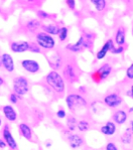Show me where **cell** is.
<instances>
[{
    "instance_id": "cell-39",
    "label": "cell",
    "mask_w": 133,
    "mask_h": 150,
    "mask_svg": "<svg viewBox=\"0 0 133 150\" xmlns=\"http://www.w3.org/2000/svg\"><path fill=\"white\" fill-rule=\"evenodd\" d=\"M130 125H131V128H130V130H131L132 132H133V121L130 122Z\"/></svg>"
},
{
    "instance_id": "cell-33",
    "label": "cell",
    "mask_w": 133,
    "mask_h": 150,
    "mask_svg": "<svg viewBox=\"0 0 133 150\" xmlns=\"http://www.w3.org/2000/svg\"><path fill=\"white\" fill-rule=\"evenodd\" d=\"M66 3L71 10H75L76 9V0H66Z\"/></svg>"
},
{
    "instance_id": "cell-15",
    "label": "cell",
    "mask_w": 133,
    "mask_h": 150,
    "mask_svg": "<svg viewBox=\"0 0 133 150\" xmlns=\"http://www.w3.org/2000/svg\"><path fill=\"white\" fill-rule=\"evenodd\" d=\"M84 40L85 38L83 35L79 38V40L76 43H70V45H66V50H69L71 52H80L81 50H84Z\"/></svg>"
},
{
    "instance_id": "cell-42",
    "label": "cell",
    "mask_w": 133,
    "mask_h": 150,
    "mask_svg": "<svg viewBox=\"0 0 133 150\" xmlns=\"http://www.w3.org/2000/svg\"><path fill=\"white\" fill-rule=\"evenodd\" d=\"M1 125H2V119L0 118V127H1Z\"/></svg>"
},
{
    "instance_id": "cell-28",
    "label": "cell",
    "mask_w": 133,
    "mask_h": 150,
    "mask_svg": "<svg viewBox=\"0 0 133 150\" xmlns=\"http://www.w3.org/2000/svg\"><path fill=\"white\" fill-rule=\"evenodd\" d=\"M77 127H78V129H79V131L85 132V131H87L89 129V123L86 120H80L77 124Z\"/></svg>"
},
{
    "instance_id": "cell-27",
    "label": "cell",
    "mask_w": 133,
    "mask_h": 150,
    "mask_svg": "<svg viewBox=\"0 0 133 150\" xmlns=\"http://www.w3.org/2000/svg\"><path fill=\"white\" fill-rule=\"evenodd\" d=\"M28 52H33V54H40L42 52V48L38 47V45L35 42V41H33V42H29V48Z\"/></svg>"
},
{
    "instance_id": "cell-30",
    "label": "cell",
    "mask_w": 133,
    "mask_h": 150,
    "mask_svg": "<svg viewBox=\"0 0 133 150\" xmlns=\"http://www.w3.org/2000/svg\"><path fill=\"white\" fill-rule=\"evenodd\" d=\"M124 50H125V48H124L123 45H118V47H115V45H114V47L110 50V52H111V54H122V52H124Z\"/></svg>"
},
{
    "instance_id": "cell-31",
    "label": "cell",
    "mask_w": 133,
    "mask_h": 150,
    "mask_svg": "<svg viewBox=\"0 0 133 150\" xmlns=\"http://www.w3.org/2000/svg\"><path fill=\"white\" fill-rule=\"evenodd\" d=\"M20 99H21V96H18L15 93H11L9 95V101H10L11 104H17Z\"/></svg>"
},
{
    "instance_id": "cell-37",
    "label": "cell",
    "mask_w": 133,
    "mask_h": 150,
    "mask_svg": "<svg viewBox=\"0 0 133 150\" xmlns=\"http://www.w3.org/2000/svg\"><path fill=\"white\" fill-rule=\"evenodd\" d=\"M127 95L129 96L131 99H133V85H132L131 87H130V90H129V91L127 92Z\"/></svg>"
},
{
    "instance_id": "cell-38",
    "label": "cell",
    "mask_w": 133,
    "mask_h": 150,
    "mask_svg": "<svg viewBox=\"0 0 133 150\" xmlns=\"http://www.w3.org/2000/svg\"><path fill=\"white\" fill-rule=\"evenodd\" d=\"M5 84V81H4V79L2 77H0V86H2V85Z\"/></svg>"
},
{
    "instance_id": "cell-40",
    "label": "cell",
    "mask_w": 133,
    "mask_h": 150,
    "mask_svg": "<svg viewBox=\"0 0 133 150\" xmlns=\"http://www.w3.org/2000/svg\"><path fill=\"white\" fill-rule=\"evenodd\" d=\"M2 68V59H1V54H0V69Z\"/></svg>"
},
{
    "instance_id": "cell-14",
    "label": "cell",
    "mask_w": 133,
    "mask_h": 150,
    "mask_svg": "<svg viewBox=\"0 0 133 150\" xmlns=\"http://www.w3.org/2000/svg\"><path fill=\"white\" fill-rule=\"evenodd\" d=\"M42 22L40 19H36V18H31L28 21L25 22V28L27 31L31 32V33H35L38 29L42 27Z\"/></svg>"
},
{
    "instance_id": "cell-1",
    "label": "cell",
    "mask_w": 133,
    "mask_h": 150,
    "mask_svg": "<svg viewBox=\"0 0 133 150\" xmlns=\"http://www.w3.org/2000/svg\"><path fill=\"white\" fill-rule=\"evenodd\" d=\"M45 84L49 86L54 93L59 95H63L66 90V84L63 76L59 73L58 71H50L47 76H45Z\"/></svg>"
},
{
    "instance_id": "cell-21",
    "label": "cell",
    "mask_w": 133,
    "mask_h": 150,
    "mask_svg": "<svg viewBox=\"0 0 133 150\" xmlns=\"http://www.w3.org/2000/svg\"><path fill=\"white\" fill-rule=\"evenodd\" d=\"M40 28L42 29V31L47 32V33L50 34V35L54 36V35H58L59 30V26L58 24L56 23H49V24H45L42 25Z\"/></svg>"
},
{
    "instance_id": "cell-4",
    "label": "cell",
    "mask_w": 133,
    "mask_h": 150,
    "mask_svg": "<svg viewBox=\"0 0 133 150\" xmlns=\"http://www.w3.org/2000/svg\"><path fill=\"white\" fill-rule=\"evenodd\" d=\"M13 93L18 96H25L29 92V82L25 77L18 76L12 80Z\"/></svg>"
},
{
    "instance_id": "cell-5",
    "label": "cell",
    "mask_w": 133,
    "mask_h": 150,
    "mask_svg": "<svg viewBox=\"0 0 133 150\" xmlns=\"http://www.w3.org/2000/svg\"><path fill=\"white\" fill-rule=\"evenodd\" d=\"M20 66L23 70L28 74L34 75V74L40 73V64L37 61L31 59H24L21 61Z\"/></svg>"
},
{
    "instance_id": "cell-24",
    "label": "cell",
    "mask_w": 133,
    "mask_h": 150,
    "mask_svg": "<svg viewBox=\"0 0 133 150\" xmlns=\"http://www.w3.org/2000/svg\"><path fill=\"white\" fill-rule=\"evenodd\" d=\"M58 36H59V41L64 42V41L66 40L69 36V28L66 26H62L59 27V33H58Z\"/></svg>"
},
{
    "instance_id": "cell-44",
    "label": "cell",
    "mask_w": 133,
    "mask_h": 150,
    "mask_svg": "<svg viewBox=\"0 0 133 150\" xmlns=\"http://www.w3.org/2000/svg\"><path fill=\"white\" fill-rule=\"evenodd\" d=\"M132 35H133V27H132Z\"/></svg>"
},
{
    "instance_id": "cell-35",
    "label": "cell",
    "mask_w": 133,
    "mask_h": 150,
    "mask_svg": "<svg viewBox=\"0 0 133 150\" xmlns=\"http://www.w3.org/2000/svg\"><path fill=\"white\" fill-rule=\"evenodd\" d=\"M66 111L64 109H59L58 112H57V117L59 118V119L66 118Z\"/></svg>"
},
{
    "instance_id": "cell-29",
    "label": "cell",
    "mask_w": 133,
    "mask_h": 150,
    "mask_svg": "<svg viewBox=\"0 0 133 150\" xmlns=\"http://www.w3.org/2000/svg\"><path fill=\"white\" fill-rule=\"evenodd\" d=\"M36 16H37V18L40 20H47V19H50V14H49L47 11L42 10V9L36 11Z\"/></svg>"
},
{
    "instance_id": "cell-11",
    "label": "cell",
    "mask_w": 133,
    "mask_h": 150,
    "mask_svg": "<svg viewBox=\"0 0 133 150\" xmlns=\"http://www.w3.org/2000/svg\"><path fill=\"white\" fill-rule=\"evenodd\" d=\"M2 112H3L4 117H5L7 121L15 122L17 120V113L11 105H4L2 107Z\"/></svg>"
},
{
    "instance_id": "cell-20",
    "label": "cell",
    "mask_w": 133,
    "mask_h": 150,
    "mask_svg": "<svg viewBox=\"0 0 133 150\" xmlns=\"http://www.w3.org/2000/svg\"><path fill=\"white\" fill-rule=\"evenodd\" d=\"M100 129H101V132H102L103 134L112 136L116 132V125L114 122L108 121V122H106V124H105L104 126L101 127Z\"/></svg>"
},
{
    "instance_id": "cell-9",
    "label": "cell",
    "mask_w": 133,
    "mask_h": 150,
    "mask_svg": "<svg viewBox=\"0 0 133 150\" xmlns=\"http://www.w3.org/2000/svg\"><path fill=\"white\" fill-rule=\"evenodd\" d=\"M1 59H2V68L4 69L7 73L12 74L15 70V64H14V59H13L12 55L4 52L1 54Z\"/></svg>"
},
{
    "instance_id": "cell-17",
    "label": "cell",
    "mask_w": 133,
    "mask_h": 150,
    "mask_svg": "<svg viewBox=\"0 0 133 150\" xmlns=\"http://www.w3.org/2000/svg\"><path fill=\"white\" fill-rule=\"evenodd\" d=\"M127 112H125L124 110H117L116 112H114L112 119L118 125H122V124H124L127 121Z\"/></svg>"
},
{
    "instance_id": "cell-25",
    "label": "cell",
    "mask_w": 133,
    "mask_h": 150,
    "mask_svg": "<svg viewBox=\"0 0 133 150\" xmlns=\"http://www.w3.org/2000/svg\"><path fill=\"white\" fill-rule=\"evenodd\" d=\"M130 128H128L127 130H126V132L121 136V142L123 143V144H130L131 143V140H132V134L131 132H130Z\"/></svg>"
},
{
    "instance_id": "cell-3",
    "label": "cell",
    "mask_w": 133,
    "mask_h": 150,
    "mask_svg": "<svg viewBox=\"0 0 133 150\" xmlns=\"http://www.w3.org/2000/svg\"><path fill=\"white\" fill-rule=\"evenodd\" d=\"M35 42L42 50H50L56 47V40L52 35L45 31H38L35 34Z\"/></svg>"
},
{
    "instance_id": "cell-43",
    "label": "cell",
    "mask_w": 133,
    "mask_h": 150,
    "mask_svg": "<svg viewBox=\"0 0 133 150\" xmlns=\"http://www.w3.org/2000/svg\"><path fill=\"white\" fill-rule=\"evenodd\" d=\"M0 13H2V9H1V7H0Z\"/></svg>"
},
{
    "instance_id": "cell-32",
    "label": "cell",
    "mask_w": 133,
    "mask_h": 150,
    "mask_svg": "<svg viewBox=\"0 0 133 150\" xmlns=\"http://www.w3.org/2000/svg\"><path fill=\"white\" fill-rule=\"evenodd\" d=\"M126 77L129 80H133V63L130 64L127 70H126Z\"/></svg>"
},
{
    "instance_id": "cell-10",
    "label": "cell",
    "mask_w": 133,
    "mask_h": 150,
    "mask_svg": "<svg viewBox=\"0 0 133 150\" xmlns=\"http://www.w3.org/2000/svg\"><path fill=\"white\" fill-rule=\"evenodd\" d=\"M64 77L66 78L69 82L74 83L78 80V76H77V71H76L75 67L72 64H66L63 70Z\"/></svg>"
},
{
    "instance_id": "cell-19",
    "label": "cell",
    "mask_w": 133,
    "mask_h": 150,
    "mask_svg": "<svg viewBox=\"0 0 133 150\" xmlns=\"http://www.w3.org/2000/svg\"><path fill=\"white\" fill-rule=\"evenodd\" d=\"M114 41L117 45H124L126 42V30L123 27H119L116 30Z\"/></svg>"
},
{
    "instance_id": "cell-26",
    "label": "cell",
    "mask_w": 133,
    "mask_h": 150,
    "mask_svg": "<svg viewBox=\"0 0 133 150\" xmlns=\"http://www.w3.org/2000/svg\"><path fill=\"white\" fill-rule=\"evenodd\" d=\"M77 124H78V121H77V119H76L74 116H70L68 118V121H66V126H68V128H69V130H70V131L76 130V128H77Z\"/></svg>"
},
{
    "instance_id": "cell-7",
    "label": "cell",
    "mask_w": 133,
    "mask_h": 150,
    "mask_svg": "<svg viewBox=\"0 0 133 150\" xmlns=\"http://www.w3.org/2000/svg\"><path fill=\"white\" fill-rule=\"evenodd\" d=\"M122 102H123V99L116 93H111L104 98V104L107 107L112 108V109L119 107L122 104Z\"/></svg>"
},
{
    "instance_id": "cell-34",
    "label": "cell",
    "mask_w": 133,
    "mask_h": 150,
    "mask_svg": "<svg viewBox=\"0 0 133 150\" xmlns=\"http://www.w3.org/2000/svg\"><path fill=\"white\" fill-rule=\"evenodd\" d=\"M106 150H119L118 147H117V145L115 144L114 142H109L107 143L106 145V148H105Z\"/></svg>"
},
{
    "instance_id": "cell-2",
    "label": "cell",
    "mask_w": 133,
    "mask_h": 150,
    "mask_svg": "<svg viewBox=\"0 0 133 150\" xmlns=\"http://www.w3.org/2000/svg\"><path fill=\"white\" fill-rule=\"evenodd\" d=\"M66 103L69 110L72 113H79L80 111L86 109L88 107V102L82 95L80 94H70L66 96Z\"/></svg>"
},
{
    "instance_id": "cell-12",
    "label": "cell",
    "mask_w": 133,
    "mask_h": 150,
    "mask_svg": "<svg viewBox=\"0 0 133 150\" xmlns=\"http://www.w3.org/2000/svg\"><path fill=\"white\" fill-rule=\"evenodd\" d=\"M114 47V42H113V40H108L103 45V47H101V50L99 52H97L96 54V59L98 61H101V59H105V57L107 55V54Z\"/></svg>"
},
{
    "instance_id": "cell-8",
    "label": "cell",
    "mask_w": 133,
    "mask_h": 150,
    "mask_svg": "<svg viewBox=\"0 0 133 150\" xmlns=\"http://www.w3.org/2000/svg\"><path fill=\"white\" fill-rule=\"evenodd\" d=\"M2 137H3V140L6 142V144H7L9 148L13 150L17 149V143L15 141L14 137L12 136V133H11L8 125H5L4 128L2 129Z\"/></svg>"
},
{
    "instance_id": "cell-22",
    "label": "cell",
    "mask_w": 133,
    "mask_h": 150,
    "mask_svg": "<svg viewBox=\"0 0 133 150\" xmlns=\"http://www.w3.org/2000/svg\"><path fill=\"white\" fill-rule=\"evenodd\" d=\"M49 64L54 71L59 70V69H61L62 64H63L62 57L59 54H52V57H49Z\"/></svg>"
},
{
    "instance_id": "cell-6",
    "label": "cell",
    "mask_w": 133,
    "mask_h": 150,
    "mask_svg": "<svg viewBox=\"0 0 133 150\" xmlns=\"http://www.w3.org/2000/svg\"><path fill=\"white\" fill-rule=\"evenodd\" d=\"M9 48L14 54H22L28 52L29 41L27 40H12L9 43Z\"/></svg>"
},
{
    "instance_id": "cell-13",
    "label": "cell",
    "mask_w": 133,
    "mask_h": 150,
    "mask_svg": "<svg viewBox=\"0 0 133 150\" xmlns=\"http://www.w3.org/2000/svg\"><path fill=\"white\" fill-rule=\"evenodd\" d=\"M112 71V67L110 64H104L103 66H101L97 71H95V76H97L99 78V80H106L107 78L111 75Z\"/></svg>"
},
{
    "instance_id": "cell-16",
    "label": "cell",
    "mask_w": 133,
    "mask_h": 150,
    "mask_svg": "<svg viewBox=\"0 0 133 150\" xmlns=\"http://www.w3.org/2000/svg\"><path fill=\"white\" fill-rule=\"evenodd\" d=\"M68 141H69L70 146L72 147L73 149L79 148V147H81L82 145H83V143H84L83 138H82L80 135H78V134L69 135L68 136Z\"/></svg>"
},
{
    "instance_id": "cell-36",
    "label": "cell",
    "mask_w": 133,
    "mask_h": 150,
    "mask_svg": "<svg viewBox=\"0 0 133 150\" xmlns=\"http://www.w3.org/2000/svg\"><path fill=\"white\" fill-rule=\"evenodd\" d=\"M6 146H7V144H6V142L4 141L3 139H1V138H0V148L3 149V148H5Z\"/></svg>"
},
{
    "instance_id": "cell-18",
    "label": "cell",
    "mask_w": 133,
    "mask_h": 150,
    "mask_svg": "<svg viewBox=\"0 0 133 150\" xmlns=\"http://www.w3.org/2000/svg\"><path fill=\"white\" fill-rule=\"evenodd\" d=\"M18 129H19V133L22 137H24L25 139L29 140V141L33 139V130L29 125H27L26 123H20Z\"/></svg>"
},
{
    "instance_id": "cell-23",
    "label": "cell",
    "mask_w": 133,
    "mask_h": 150,
    "mask_svg": "<svg viewBox=\"0 0 133 150\" xmlns=\"http://www.w3.org/2000/svg\"><path fill=\"white\" fill-rule=\"evenodd\" d=\"M90 2L93 4L98 12H102L106 8V0H90Z\"/></svg>"
},
{
    "instance_id": "cell-41",
    "label": "cell",
    "mask_w": 133,
    "mask_h": 150,
    "mask_svg": "<svg viewBox=\"0 0 133 150\" xmlns=\"http://www.w3.org/2000/svg\"><path fill=\"white\" fill-rule=\"evenodd\" d=\"M132 112H133V107H131V108L129 109V113H132Z\"/></svg>"
}]
</instances>
